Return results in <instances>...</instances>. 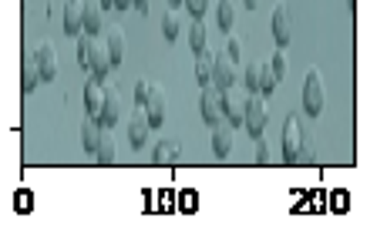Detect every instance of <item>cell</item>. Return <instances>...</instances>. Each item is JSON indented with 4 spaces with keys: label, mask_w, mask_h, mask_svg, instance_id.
Segmentation results:
<instances>
[{
    "label": "cell",
    "mask_w": 387,
    "mask_h": 245,
    "mask_svg": "<svg viewBox=\"0 0 387 245\" xmlns=\"http://www.w3.org/2000/svg\"><path fill=\"white\" fill-rule=\"evenodd\" d=\"M77 61L98 77V81H108V71H112V61H108V51L101 38L88 34V38H77Z\"/></svg>",
    "instance_id": "1"
},
{
    "label": "cell",
    "mask_w": 387,
    "mask_h": 245,
    "mask_svg": "<svg viewBox=\"0 0 387 245\" xmlns=\"http://www.w3.org/2000/svg\"><path fill=\"white\" fill-rule=\"evenodd\" d=\"M266 121H270V104H266V97L259 95V91H250V97L243 101V125H246V132H250L252 138H263Z\"/></svg>",
    "instance_id": "2"
},
{
    "label": "cell",
    "mask_w": 387,
    "mask_h": 245,
    "mask_svg": "<svg viewBox=\"0 0 387 245\" xmlns=\"http://www.w3.org/2000/svg\"><path fill=\"white\" fill-rule=\"evenodd\" d=\"M327 108V88H324V74L320 68H310L307 81H303V111L310 118H320V111Z\"/></svg>",
    "instance_id": "3"
},
{
    "label": "cell",
    "mask_w": 387,
    "mask_h": 245,
    "mask_svg": "<svg viewBox=\"0 0 387 245\" xmlns=\"http://www.w3.org/2000/svg\"><path fill=\"white\" fill-rule=\"evenodd\" d=\"M303 141H307V132H303V125H300V118L290 114L287 121H283V158L287 161H300V151H303Z\"/></svg>",
    "instance_id": "4"
},
{
    "label": "cell",
    "mask_w": 387,
    "mask_h": 245,
    "mask_svg": "<svg viewBox=\"0 0 387 245\" xmlns=\"http://www.w3.org/2000/svg\"><path fill=\"white\" fill-rule=\"evenodd\" d=\"M142 108H145V118H149V128H158L169 114V95L158 84H149V95L142 101Z\"/></svg>",
    "instance_id": "5"
},
{
    "label": "cell",
    "mask_w": 387,
    "mask_h": 245,
    "mask_svg": "<svg viewBox=\"0 0 387 245\" xmlns=\"http://www.w3.org/2000/svg\"><path fill=\"white\" fill-rule=\"evenodd\" d=\"M31 57H34V64H38L40 81H54V77H58V47H54L51 40H40Z\"/></svg>",
    "instance_id": "6"
},
{
    "label": "cell",
    "mask_w": 387,
    "mask_h": 245,
    "mask_svg": "<svg viewBox=\"0 0 387 245\" xmlns=\"http://www.w3.org/2000/svg\"><path fill=\"white\" fill-rule=\"evenodd\" d=\"M273 38H276L280 47H287L293 40V17H290V3L287 0H280L273 7Z\"/></svg>",
    "instance_id": "7"
},
{
    "label": "cell",
    "mask_w": 387,
    "mask_h": 245,
    "mask_svg": "<svg viewBox=\"0 0 387 245\" xmlns=\"http://www.w3.org/2000/svg\"><path fill=\"white\" fill-rule=\"evenodd\" d=\"M118 118H121V95H118L115 84H105V97H101V114H98V125H101V128H112Z\"/></svg>",
    "instance_id": "8"
},
{
    "label": "cell",
    "mask_w": 387,
    "mask_h": 245,
    "mask_svg": "<svg viewBox=\"0 0 387 245\" xmlns=\"http://www.w3.org/2000/svg\"><path fill=\"white\" fill-rule=\"evenodd\" d=\"M199 108H202V118L215 125L222 121V91L215 84H202V97H199Z\"/></svg>",
    "instance_id": "9"
},
{
    "label": "cell",
    "mask_w": 387,
    "mask_h": 245,
    "mask_svg": "<svg viewBox=\"0 0 387 245\" xmlns=\"http://www.w3.org/2000/svg\"><path fill=\"white\" fill-rule=\"evenodd\" d=\"M81 27L88 34H95V38L105 31V7H101V0H81Z\"/></svg>",
    "instance_id": "10"
},
{
    "label": "cell",
    "mask_w": 387,
    "mask_h": 245,
    "mask_svg": "<svg viewBox=\"0 0 387 245\" xmlns=\"http://www.w3.org/2000/svg\"><path fill=\"white\" fill-rule=\"evenodd\" d=\"M213 84L219 91H226V88L236 84V61H232L229 54L213 57Z\"/></svg>",
    "instance_id": "11"
},
{
    "label": "cell",
    "mask_w": 387,
    "mask_h": 245,
    "mask_svg": "<svg viewBox=\"0 0 387 245\" xmlns=\"http://www.w3.org/2000/svg\"><path fill=\"white\" fill-rule=\"evenodd\" d=\"M105 51H108V61H112V68L125 61V31L121 27H105Z\"/></svg>",
    "instance_id": "12"
},
{
    "label": "cell",
    "mask_w": 387,
    "mask_h": 245,
    "mask_svg": "<svg viewBox=\"0 0 387 245\" xmlns=\"http://www.w3.org/2000/svg\"><path fill=\"white\" fill-rule=\"evenodd\" d=\"M101 97H105V84H98V77L88 81L84 84V108H88V118H95V121L101 114Z\"/></svg>",
    "instance_id": "13"
},
{
    "label": "cell",
    "mask_w": 387,
    "mask_h": 245,
    "mask_svg": "<svg viewBox=\"0 0 387 245\" xmlns=\"http://www.w3.org/2000/svg\"><path fill=\"white\" fill-rule=\"evenodd\" d=\"M243 101H246V97H239L232 88L222 91V114L229 118L232 125H243Z\"/></svg>",
    "instance_id": "14"
},
{
    "label": "cell",
    "mask_w": 387,
    "mask_h": 245,
    "mask_svg": "<svg viewBox=\"0 0 387 245\" xmlns=\"http://www.w3.org/2000/svg\"><path fill=\"white\" fill-rule=\"evenodd\" d=\"M81 27V0H64V34L68 38H77Z\"/></svg>",
    "instance_id": "15"
},
{
    "label": "cell",
    "mask_w": 387,
    "mask_h": 245,
    "mask_svg": "<svg viewBox=\"0 0 387 245\" xmlns=\"http://www.w3.org/2000/svg\"><path fill=\"white\" fill-rule=\"evenodd\" d=\"M229 148H232V128L222 125V121H215L213 125V151L222 158V155H229Z\"/></svg>",
    "instance_id": "16"
},
{
    "label": "cell",
    "mask_w": 387,
    "mask_h": 245,
    "mask_svg": "<svg viewBox=\"0 0 387 245\" xmlns=\"http://www.w3.org/2000/svg\"><path fill=\"white\" fill-rule=\"evenodd\" d=\"M95 155H98V161H101V165H112V161H115L118 145H115V134L108 132V128H105V132H101V138H98Z\"/></svg>",
    "instance_id": "17"
},
{
    "label": "cell",
    "mask_w": 387,
    "mask_h": 245,
    "mask_svg": "<svg viewBox=\"0 0 387 245\" xmlns=\"http://www.w3.org/2000/svg\"><path fill=\"white\" fill-rule=\"evenodd\" d=\"M38 84H40L38 64H34V57L27 54V57H24V61H20V88H24V91H27V95H31V91H34V88H38Z\"/></svg>",
    "instance_id": "18"
},
{
    "label": "cell",
    "mask_w": 387,
    "mask_h": 245,
    "mask_svg": "<svg viewBox=\"0 0 387 245\" xmlns=\"http://www.w3.org/2000/svg\"><path fill=\"white\" fill-rule=\"evenodd\" d=\"M145 138H149V118L145 114H132V121H128V141H132V148H142Z\"/></svg>",
    "instance_id": "19"
},
{
    "label": "cell",
    "mask_w": 387,
    "mask_h": 245,
    "mask_svg": "<svg viewBox=\"0 0 387 245\" xmlns=\"http://www.w3.org/2000/svg\"><path fill=\"white\" fill-rule=\"evenodd\" d=\"M101 125H98L95 118H88L84 125H81V145H84V151H91L95 155V148H98V138H101Z\"/></svg>",
    "instance_id": "20"
},
{
    "label": "cell",
    "mask_w": 387,
    "mask_h": 245,
    "mask_svg": "<svg viewBox=\"0 0 387 245\" xmlns=\"http://www.w3.org/2000/svg\"><path fill=\"white\" fill-rule=\"evenodd\" d=\"M276 88H280V77H276V71L270 68V61H263V64H259V95L270 97Z\"/></svg>",
    "instance_id": "21"
},
{
    "label": "cell",
    "mask_w": 387,
    "mask_h": 245,
    "mask_svg": "<svg viewBox=\"0 0 387 245\" xmlns=\"http://www.w3.org/2000/svg\"><path fill=\"white\" fill-rule=\"evenodd\" d=\"M179 155H182V145H179L175 138H165V141H158V145H155V151H152L155 161H175Z\"/></svg>",
    "instance_id": "22"
},
{
    "label": "cell",
    "mask_w": 387,
    "mask_h": 245,
    "mask_svg": "<svg viewBox=\"0 0 387 245\" xmlns=\"http://www.w3.org/2000/svg\"><path fill=\"white\" fill-rule=\"evenodd\" d=\"M206 38H209V31H206V24L195 17L192 24H189V47H192L195 54H202L206 51Z\"/></svg>",
    "instance_id": "23"
},
{
    "label": "cell",
    "mask_w": 387,
    "mask_h": 245,
    "mask_svg": "<svg viewBox=\"0 0 387 245\" xmlns=\"http://www.w3.org/2000/svg\"><path fill=\"white\" fill-rule=\"evenodd\" d=\"M215 20H219V27H222V31H232V24H236V3H232V0H219V7H215Z\"/></svg>",
    "instance_id": "24"
},
{
    "label": "cell",
    "mask_w": 387,
    "mask_h": 245,
    "mask_svg": "<svg viewBox=\"0 0 387 245\" xmlns=\"http://www.w3.org/2000/svg\"><path fill=\"white\" fill-rule=\"evenodd\" d=\"M195 81L199 84H213V57L206 54V51L195 57Z\"/></svg>",
    "instance_id": "25"
},
{
    "label": "cell",
    "mask_w": 387,
    "mask_h": 245,
    "mask_svg": "<svg viewBox=\"0 0 387 245\" xmlns=\"http://www.w3.org/2000/svg\"><path fill=\"white\" fill-rule=\"evenodd\" d=\"M162 34L169 40H175L182 34V14H179V10H169V14L162 17Z\"/></svg>",
    "instance_id": "26"
},
{
    "label": "cell",
    "mask_w": 387,
    "mask_h": 245,
    "mask_svg": "<svg viewBox=\"0 0 387 245\" xmlns=\"http://www.w3.org/2000/svg\"><path fill=\"white\" fill-rule=\"evenodd\" d=\"M270 68L276 71V77L283 81V74H287V54H283V51H276V54L270 57Z\"/></svg>",
    "instance_id": "27"
},
{
    "label": "cell",
    "mask_w": 387,
    "mask_h": 245,
    "mask_svg": "<svg viewBox=\"0 0 387 245\" xmlns=\"http://www.w3.org/2000/svg\"><path fill=\"white\" fill-rule=\"evenodd\" d=\"M185 3V10L192 14V17H202L206 10H209V0H182Z\"/></svg>",
    "instance_id": "28"
},
{
    "label": "cell",
    "mask_w": 387,
    "mask_h": 245,
    "mask_svg": "<svg viewBox=\"0 0 387 245\" xmlns=\"http://www.w3.org/2000/svg\"><path fill=\"white\" fill-rule=\"evenodd\" d=\"M246 88H250V91H259V64H250V68H246Z\"/></svg>",
    "instance_id": "29"
},
{
    "label": "cell",
    "mask_w": 387,
    "mask_h": 245,
    "mask_svg": "<svg viewBox=\"0 0 387 245\" xmlns=\"http://www.w3.org/2000/svg\"><path fill=\"white\" fill-rule=\"evenodd\" d=\"M256 161L259 165H270V145L263 138H256Z\"/></svg>",
    "instance_id": "30"
},
{
    "label": "cell",
    "mask_w": 387,
    "mask_h": 245,
    "mask_svg": "<svg viewBox=\"0 0 387 245\" xmlns=\"http://www.w3.org/2000/svg\"><path fill=\"white\" fill-rule=\"evenodd\" d=\"M243 51H246V44H243V38H239V34H229V57H232V61H236V57L243 54Z\"/></svg>",
    "instance_id": "31"
},
{
    "label": "cell",
    "mask_w": 387,
    "mask_h": 245,
    "mask_svg": "<svg viewBox=\"0 0 387 245\" xmlns=\"http://www.w3.org/2000/svg\"><path fill=\"white\" fill-rule=\"evenodd\" d=\"M149 84H152V81H145V77L135 84V101H138V104H142V101H145V95H149Z\"/></svg>",
    "instance_id": "32"
},
{
    "label": "cell",
    "mask_w": 387,
    "mask_h": 245,
    "mask_svg": "<svg viewBox=\"0 0 387 245\" xmlns=\"http://www.w3.org/2000/svg\"><path fill=\"white\" fill-rule=\"evenodd\" d=\"M31 205V195H17V208H27Z\"/></svg>",
    "instance_id": "33"
},
{
    "label": "cell",
    "mask_w": 387,
    "mask_h": 245,
    "mask_svg": "<svg viewBox=\"0 0 387 245\" xmlns=\"http://www.w3.org/2000/svg\"><path fill=\"white\" fill-rule=\"evenodd\" d=\"M115 7H118V10H128V7H132V0H115Z\"/></svg>",
    "instance_id": "34"
},
{
    "label": "cell",
    "mask_w": 387,
    "mask_h": 245,
    "mask_svg": "<svg viewBox=\"0 0 387 245\" xmlns=\"http://www.w3.org/2000/svg\"><path fill=\"white\" fill-rule=\"evenodd\" d=\"M243 3H246L250 10H256V7H259V0H243Z\"/></svg>",
    "instance_id": "35"
},
{
    "label": "cell",
    "mask_w": 387,
    "mask_h": 245,
    "mask_svg": "<svg viewBox=\"0 0 387 245\" xmlns=\"http://www.w3.org/2000/svg\"><path fill=\"white\" fill-rule=\"evenodd\" d=\"M101 7H105V10H108V7H115V0H101Z\"/></svg>",
    "instance_id": "36"
},
{
    "label": "cell",
    "mask_w": 387,
    "mask_h": 245,
    "mask_svg": "<svg viewBox=\"0 0 387 245\" xmlns=\"http://www.w3.org/2000/svg\"><path fill=\"white\" fill-rule=\"evenodd\" d=\"M175 3H182V0H175Z\"/></svg>",
    "instance_id": "37"
},
{
    "label": "cell",
    "mask_w": 387,
    "mask_h": 245,
    "mask_svg": "<svg viewBox=\"0 0 387 245\" xmlns=\"http://www.w3.org/2000/svg\"><path fill=\"white\" fill-rule=\"evenodd\" d=\"M132 3H135V0H132Z\"/></svg>",
    "instance_id": "38"
}]
</instances>
